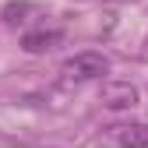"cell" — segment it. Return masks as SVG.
<instances>
[{
	"label": "cell",
	"instance_id": "3",
	"mask_svg": "<svg viewBox=\"0 0 148 148\" xmlns=\"http://www.w3.org/2000/svg\"><path fill=\"white\" fill-rule=\"evenodd\" d=\"M138 99L141 95L131 81H102V102L109 109H131V106H138Z\"/></svg>",
	"mask_w": 148,
	"mask_h": 148
},
{
	"label": "cell",
	"instance_id": "5",
	"mask_svg": "<svg viewBox=\"0 0 148 148\" xmlns=\"http://www.w3.org/2000/svg\"><path fill=\"white\" fill-rule=\"evenodd\" d=\"M25 11H28V4H7L4 18H7V21H18V14H25Z\"/></svg>",
	"mask_w": 148,
	"mask_h": 148
},
{
	"label": "cell",
	"instance_id": "1",
	"mask_svg": "<svg viewBox=\"0 0 148 148\" xmlns=\"http://www.w3.org/2000/svg\"><path fill=\"white\" fill-rule=\"evenodd\" d=\"M109 74V60L102 53H74L60 64V81L64 85H85V81H99Z\"/></svg>",
	"mask_w": 148,
	"mask_h": 148
},
{
	"label": "cell",
	"instance_id": "4",
	"mask_svg": "<svg viewBox=\"0 0 148 148\" xmlns=\"http://www.w3.org/2000/svg\"><path fill=\"white\" fill-rule=\"evenodd\" d=\"M60 39H64L60 28H35V32H25L21 35V49L25 53H46L53 46H60Z\"/></svg>",
	"mask_w": 148,
	"mask_h": 148
},
{
	"label": "cell",
	"instance_id": "2",
	"mask_svg": "<svg viewBox=\"0 0 148 148\" xmlns=\"http://www.w3.org/2000/svg\"><path fill=\"white\" fill-rule=\"evenodd\" d=\"M99 148H148V123H113L99 138Z\"/></svg>",
	"mask_w": 148,
	"mask_h": 148
}]
</instances>
